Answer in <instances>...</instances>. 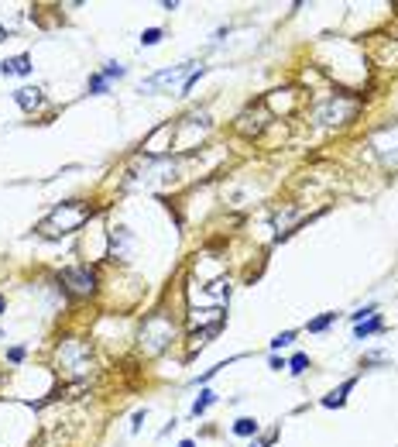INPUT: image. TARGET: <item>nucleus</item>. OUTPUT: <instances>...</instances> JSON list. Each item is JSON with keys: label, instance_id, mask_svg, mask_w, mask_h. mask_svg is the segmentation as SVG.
<instances>
[{"label": "nucleus", "instance_id": "nucleus-26", "mask_svg": "<svg viewBox=\"0 0 398 447\" xmlns=\"http://www.w3.org/2000/svg\"><path fill=\"white\" fill-rule=\"evenodd\" d=\"M179 447H196V444H193V441H182V444H179Z\"/></svg>", "mask_w": 398, "mask_h": 447}, {"label": "nucleus", "instance_id": "nucleus-7", "mask_svg": "<svg viewBox=\"0 0 398 447\" xmlns=\"http://www.w3.org/2000/svg\"><path fill=\"white\" fill-rule=\"evenodd\" d=\"M193 66H196V62H179V66H172V69H161V73H155V76H148V80L141 83V93H155V90H161V86L175 83L179 76H186Z\"/></svg>", "mask_w": 398, "mask_h": 447}, {"label": "nucleus", "instance_id": "nucleus-13", "mask_svg": "<svg viewBox=\"0 0 398 447\" xmlns=\"http://www.w3.org/2000/svg\"><path fill=\"white\" fill-rule=\"evenodd\" d=\"M258 430H261V427H258V420H251V416H240L237 423H234V434H237V437H258Z\"/></svg>", "mask_w": 398, "mask_h": 447}, {"label": "nucleus", "instance_id": "nucleus-19", "mask_svg": "<svg viewBox=\"0 0 398 447\" xmlns=\"http://www.w3.org/2000/svg\"><path fill=\"white\" fill-rule=\"evenodd\" d=\"M295 341V330H285V334H275L272 337V351H281V348H288Z\"/></svg>", "mask_w": 398, "mask_h": 447}, {"label": "nucleus", "instance_id": "nucleus-14", "mask_svg": "<svg viewBox=\"0 0 398 447\" xmlns=\"http://www.w3.org/2000/svg\"><path fill=\"white\" fill-rule=\"evenodd\" d=\"M213 403H216V396H213L209 389H202V392L196 396V403H193V416H202V413L213 406Z\"/></svg>", "mask_w": 398, "mask_h": 447}, {"label": "nucleus", "instance_id": "nucleus-11", "mask_svg": "<svg viewBox=\"0 0 398 447\" xmlns=\"http://www.w3.org/2000/svg\"><path fill=\"white\" fill-rule=\"evenodd\" d=\"M354 385H358V378H347L340 389H333L330 396H323V406H326V409H340L344 403H347V392H351Z\"/></svg>", "mask_w": 398, "mask_h": 447}, {"label": "nucleus", "instance_id": "nucleus-4", "mask_svg": "<svg viewBox=\"0 0 398 447\" xmlns=\"http://www.w3.org/2000/svg\"><path fill=\"white\" fill-rule=\"evenodd\" d=\"M354 114H358V100H344V97H333V100L319 104L316 111H313V121H316V124H326V127H333V124L354 121Z\"/></svg>", "mask_w": 398, "mask_h": 447}, {"label": "nucleus", "instance_id": "nucleus-8", "mask_svg": "<svg viewBox=\"0 0 398 447\" xmlns=\"http://www.w3.org/2000/svg\"><path fill=\"white\" fill-rule=\"evenodd\" d=\"M131 251H134V234H131L124 224L110 227V258H114V262H127Z\"/></svg>", "mask_w": 398, "mask_h": 447}, {"label": "nucleus", "instance_id": "nucleus-27", "mask_svg": "<svg viewBox=\"0 0 398 447\" xmlns=\"http://www.w3.org/2000/svg\"><path fill=\"white\" fill-rule=\"evenodd\" d=\"M251 447H268V444H265V441H261V444H251Z\"/></svg>", "mask_w": 398, "mask_h": 447}, {"label": "nucleus", "instance_id": "nucleus-23", "mask_svg": "<svg viewBox=\"0 0 398 447\" xmlns=\"http://www.w3.org/2000/svg\"><path fill=\"white\" fill-rule=\"evenodd\" d=\"M145 416H148V409H138V413L131 416V434H138V430H141V423H145Z\"/></svg>", "mask_w": 398, "mask_h": 447}, {"label": "nucleus", "instance_id": "nucleus-24", "mask_svg": "<svg viewBox=\"0 0 398 447\" xmlns=\"http://www.w3.org/2000/svg\"><path fill=\"white\" fill-rule=\"evenodd\" d=\"M268 365L275 368V371H281V368H288V362H285V358H279V355H272V358H268Z\"/></svg>", "mask_w": 398, "mask_h": 447}, {"label": "nucleus", "instance_id": "nucleus-20", "mask_svg": "<svg viewBox=\"0 0 398 447\" xmlns=\"http://www.w3.org/2000/svg\"><path fill=\"white\" fill-rule=\"evenodd\" d=\"M374 313H378V306H374V303H367V306H360L358 313H351V320L360 324V320H367V317H374Z\"/></svg>", "mask_w": 398, "mask_h": 447}, {"label": "nucleus", "instance_id": "nucleus-16", "mask_svg": "<svg viewBox=\"0 0 398 447\" xmlns=\"http://www.w3.org/2000/svg\"><path fill=\"white\" fill-rule=\"evenodd\" d=\"M100 76H103V80H107V83H114V80H124V76H127V69H124L120 62H107Z\"/></svg>", "mask_w": 398, "mask_h": 447}, {"label": "nucleus", "instance_id": "nucleus-10", "mask_svg": "<svg viewBox=\"0 0 398 447\" xmlns=\"http://www.w3.org/2000/svg\"><path fill=\"white\" fill-rule=\"evenodd\" d=\"M0 73L3 76H31V55L21 52V55H10L0 62Z\"/></svg>", "mask_w": 398, "mask_h": 447}, {"label": "nucleus", "instance_id": "nucleus-3", "mask_svg": "<svg viewBox=\"0 0 398 447\" xmlns=\"http://www.w3.org/2000/svg\"><path fill=\"white\" fill-rule=\"evenodd\" d=\"M59 358V371H66L69 378H82L89 365H93V344L89 341H80V337H66L55 351Z\"/></svg>", "mask_w": 398, "mask_h": 447}, {"label": "nucleus", "instance_id": "nucleus-28", "mask_svg": "<svg viewBox=\"0 0 398 447\" xmlns=\"http://www.w3.org/2000/svg\"><path fill=\"white\" fill-rule=\"evenodd\" d=\"M0 41H3V24H0Z\"/></svg>", "mask_w": 398, "mask_h": 447}, {"label": "nucleus", "instance_id": "nucleus-9", "mask_svg": "<svg viewBox=\"0 0 398 447\" xmlns=\"http://www.w3.org/2000/svg\"><path fill=\"white\" fill-rule=\"evenodd\" d=\"M14 104H17L24 114H31V111H38L41 104H45V93H41L38 86H21V90L14 93Z\"/></svg>", "mask_w": 398, "mask_h": 447}, {"label": "nucleus", "instance_id": "nucleus-17", "mask_svg": "<svg viewBox=\"0 0 398 447\" xmlns=\"http://www.w3.org/2000/svg\"><path fill=\"white\" fill-rule=\"evenodd\" d=\"M107 90H110V83L103 80V76H100V73H96V76H89V80H86V93H96V97H100V93H107Z\"/></svg>", "mask_w": 398, "mask_h": 447}, {"label": "nucleus", "instance_id": "nucleus-2", "mask_svg": "<svg viewBox=\"0 0 398 447\" xmlns=\"http://www.w3.org/2000/svg\"><path fill=\"white\" fill-rule=\"evenodd\" d=\"M172 337H175V324H172V317H168L165 310H159V313L145 317L141 334H138V348H141L148 358H155V355H161V351L172 344Z\"/></svg>", "mask_w": 398, "mask_h": 447}, {"label": "nucleus", "instance_id": "nucleus-6", "mask_svg": "<svg viewBox=\"0 0 398 447\" xmlns=\"http://www.w3.org/2000/svg\"><path fill=\"white\" fill-rule=\"evenodd\" d=\"M371 145H374V152L381 155V162L398 169V124H388V127L374 131V134H371Z\"/></svg>", "mask_w": 398, "mask_h": 447}, {"label": "nucleus", "instance_id": "nucleus-21", "mask_svg": "<svg viewBox=\"0 0 398 447\" xmlns=\"http://www.w3.org/2000/svg\"><path fill=\"white\" fill-rule=\"evenodd\" d=\"M161 41V28H148V31H141V45H159Z\"/></svg>", "mask_w": 398, "mask_h": 447}, {"label": "nucleus", "instance_id": "nucleus-18", "mask_svg": "<svg viewBox=\"0 0 398 447\" xmlns=\"http://www.w3.org/2000/svg\"><path fill=\"white\" fill-rule=\"evenodd\" d=\"M306 368H309V355H292V358H288V371H292V375H302Z\"/></svg>", "mask_w": 398, "mask_h": 447}, {"label": "nucleus", "instance_id": "nucleus-25", "mask_svg": "<svg viewBox=\"0 0 398 447\" xmlns=\"http://www.w3.org/2000/svg\"><path fill=\"white\" fill-rule=\"evenodd\" d=\"M3 310H7V299H3V296H0V313H3Z\"/></svg>", "mask_w": 398, "mask_h": 447}, {"label": "nucleus", "instance_id": "nucleus-1", "mask_svg": "<svg viewBox=\"0 0 398 447\" xmlns=\"http://www.w3.org/2000/svg\"><path fill=\"white\" fill-rule=\"evenodd\" d=\"M93 213H96V206L82 204V200H69V204L55 206L35 231H38L41 238H48V241H55V238H69V234L80 231L86 220H93Z\"/></svg>", "mask_w": 398, "mask_h": 447}, {"label": "nucleus", "instance_id": "nucleus-15", "mask_svg": "<svg viewBox=\"0 0 398 447\" xmlns=\"http://www.w3.org/2000/svg\"><path fill=\"white\" fill-rule=\"evenodd\" d=\"M330 324H337V313H323V317H316V320H309L306 330H309V334H323Z\"/></svg>", "mask_w": 398, "mask_h": 447}, {"label": "nucleus", "instance_id": "nucleus-22", "mask_svg": "<svg viewBox=\"0 0 398 447\" xmlns=\"http://www.w3.org/2000/svg\"><path fill=\"white\" fill-rule=\"evenodd\" d=\"M24 355H28L24 348H10V351H7V362H10V365H21V362H24Z\"/></svg>", "mask_w": 398, "mask_h": 447}, {"label": "nucleus", "instance_id": "nucleus-5", "mask_svg": "<svg viewBox=\"0 0 398 447\" xmlns=\"http://www.w3.org/2000/svg\"><path fill=\"white\" fill-rule=\"evenodd\" d=\"M59 283L66 285L73 296H93L96 292V272L89 265H69L59 272Z\"/></svg>", "mask_w": 398, "mask_h": 447}, {"label": "nucleus", "instance_id": "nucleus-12", "mask_svg": "<svg viewBox=\"0 0 398 447\" xmlns=\"http://www.w3.org/2000/svg\"><path fill=\"white\" fill-rule=\"evenodd\" d=\"M381 330H385V320H381V313H374V317H367V320L354 324V334H358V341H364V337H374V334H381Z\"/></svg>", "mask_w": 398, "mask_h": 447}]
</instances>
